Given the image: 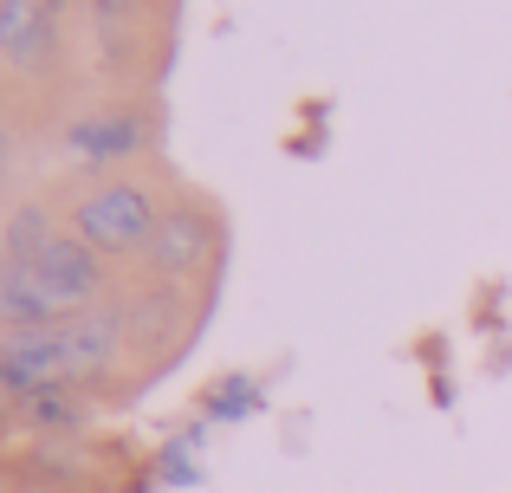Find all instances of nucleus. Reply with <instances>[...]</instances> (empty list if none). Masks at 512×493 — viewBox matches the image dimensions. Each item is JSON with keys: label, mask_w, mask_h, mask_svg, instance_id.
I'll return each instance as SVG.
<instances>
[{"label": "nucleus", "mask_w": 512, "mask_h": 493, "mask_svg": "<svg viewBox=\"0 0 512 493\" xmlns=\"http://www.w3.org/2000/svg\"><path fill=\"white\" fill-rule=\"evenodd\" d=\"M156 215L163 208H156L150 189H137V182H98L72 208V228H78V241L98 247V253H137L156 234Z\"/></svg>", "instance_id": "f257e3e1"}, {"label": "nucleus", "mask_w": 512, "mask_h": 493, "mask_svg": "<svg viewBox=\"0 0 512 493\" xmlns=\"http://www.w3.org/2000/svg\"><path fill=\"white\" fill-rule=\"evenodd\" d=\"M33 279H39V292H46L52 312L72 318V312H85V305H98V292H104V253L85 247L78 234H59V241L33 260Z\"/></svg>", "instance_id": "f03ea898"}, {"label": "nucleus", "mask_w": 512, "mask_h": 493, "mask_svg": "<svg viewBox=\"0 0 512 493\" xmlns=\"http://www.w3.org/2000/svg\"><path fill=\"white\" fill-rule=\"evenodd\" d=\"M0 59L20 78L52 72V59H59V0H0Z\"/></svg>", "instance_id": "7ed1b4c3"}, {"label": "nucleus", "mask_w": 512, "mask_h": 493, "mask_svg": "<svg viewBox=\"0 0 512 493\" xmlns=\"http://www.w3.org/2000/svg\"><path fill=\"white\" fill-rule=\"evenodd\" d=\"M208 253H214V221L201 208H163L156 234L143 241V266L156 279H188L208 266Z\"/></svg>", "instance_id": "20e7f679"}, {"label": "nucleus", "mask_w": 512, "mask_h": 493, "mask_svg": "<svg viewBox=\"0 0 512 493\" xmlns=\"http://www.w3.org/2000/svg\"><path fill=\"white\" fill-rule=\"evenodd\" d=\"M65 344H59V325L52 331H0V390L7 396H39L52 383H65Z\"/></svg>", "instance_id": "39448f33"}, {"label": "nucleus", "mask_w": 512, "mask_h": 493, "mask_svg": "<svg viewBox=\"0 0 512 493\" xmlns=\"http://www.w3.org/2000/svg\"><path fill=\"white\" fill-rule=\"evenodd\" d=\"M59 344H65V370H72V377H98V370H111L117 351H124V312L85 305V312L59 318Z\"/></svg>", "instance_id": "423d86ee"}, {"label": "nucleus", "mask_w": 512, "mask_h": 493, "mask_svg": "<svg viewBox=\"0 0 512 493\" xmlns=\"http://www.w3.org/2000/svg\"><path fill=\"white\" fill-rule=\"evenodd\" d=\"M150 143V124H143L137 111H91L72 124V150L85 156V163H130V156Z\"/></svg>", "instance_id": "0eeeda50"}, {"label": "nucleus", "mask_w": 512, "mask_h": 493, "mask_svg": "<svg viewBox=\"0 0 512 493\" xmlns=\"http://www.w3.org/2000/svg\"><path fill=\"white\" fill-rule=\"evenodd\" d=\"M52 325H59V312L46 305L33 266L0 253V331H52Z\"/></svg>", "instance_id": "6e6552de"}, {"label": "nucleus", "mask_w": 512, "mask_h": 493, "mask_svg": "<svg viewBox=\"0 0 512 493\" xmlns=\"http://www.w3.org/2000/svg\"><path fill=\"white\" fill-rule=\"evenodd\" d=\"M175 318H182V299L156 279V286H143L137 299H130V312H124V344L137 357H156L169 344V331H175Z\"/></svg>", "instance_id": "1a4fd4ad"}, {"label": "nucleus", "mask_w": 512, "mask_h": 493, "mask_svg": "<svg viewBox=\"0 0 512 493\" xmlns=\"http://www.w3.org/2000/svg\"><path fill=\"white\" fill-rule=\"evenodd\" d=\"M59 234H52V215L39 202H26V208H13L7 215V234H0V247H7V260H20V266H33L39 253H46Z\"/></svg>", "instance_id": "9d476101"}, {"label": "nucleus", "mask_w": 512, "mask_h": 493, "mask_svg": "<svg viewBox=\"0 0 512 493\" xmlns=\"http://www.w3.org/2000/svg\"><path fill=\"white\" fill-rule=\"evenodd\" d=\"M20 416L33 422V429H78V416H85V409H78V396L65 390V383H52V390L26 396V403H20Z\"/></svg>", "instance_id": "9b49d317"}, {"label": "nucleus", "mask_w": 512, "mask_h": 493, "mask_svg": "<svg viewBox=\"0 0 512 493\" xmlns=\"http://www.w3.org/2000/svg\"><path fill=\"white\" fill-rule=\"evenodd\" d=\"M253 403H260V390H253V383H240V377H234V383H227V390L214 396L208 409H214V422H234V416H247Z\"/></svg>", "instance_id": "f8f14e48"}, {"label": "nucleus", "mask_w": 512, "mask_h": 493, "mask_svg": "<svg viewBox=\"0 0 512 493\" xmlns=\"http://www.w3.org/2000/svg\"><path fill=\"white\" fill-rule=\"evenodd\" d=\"M163 474H169V481H195V461H188V448H169V455H163Z\"/></svg>", "instance_id": "ddd939ff"}, {"label": "nucleus", "mask_w": 512, "mask_h": 493, "mask_svg": "<svg viewBox=\"0 0 512 493\" xmlns=\"http://www.w3.org/2000/svg\"><path fill=\"white\" fill-rule=\"evenodd\" d=\"M98 7V20H130V13H143V0H91Z\"/></svg>", "instance_id": "4468645a"}, {"label": "nucleus", "mask_w": 512, "mask_h": 493, "mask_svg": "<svg viewBox=\"0 0 512 493\" xmlns=\"http://www.w3.org/2000/svg\"><path fill=\"white\" fill-rule=\"evenodd\" d=\"M59 7H65V0H59Z\"/></svg>", "instance_id": "2eb2a0df"}]
</instances>
